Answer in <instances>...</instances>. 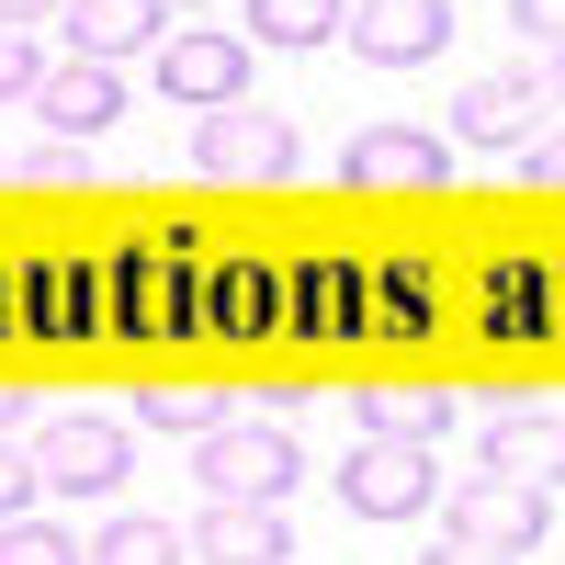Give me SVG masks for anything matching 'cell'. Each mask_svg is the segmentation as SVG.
Masks as SVG:
<instances>
[{"label": "cell", "mask_w": 565, "mask_h": 565, "mask_svg": "<svg viewBox=\"0 0 565 565\" xmlns=\"http://www.w3.org/2000/svg\"><path fill=\"white\" fill-rule=\"evenodd\" d=\"M521 181H532V193H554V181H565V136H554V114L521 136Z\"/></svg>", "instance_id": "cell-22"}, {"label": "cell", "mask_w": 565, "mask_h": 565, "mask_svg": "<svg viewBox=\"0 0 565 565\" xmlns=\"http://www.w3.org/2000/svg\"><path fill=\"white\" fill-rule=\"evenodd\" d=\"M23 103L57 125V136H103L114 114H125V79L103 68V57H57V68H34V90Z\"/></svg>", "instance_id": "cell-11"}, {"label": "cell", "mask_w": 565, "mask_h": 565, "mask_svg": "<svg viewBox=\"0 0 565 565\" xmlns=\"http://www.w3.org/2000/svg\"><path fill=\"white\" fill-rule=\"evenodd\" d=\"M340 34H351V57H373V68H430L452 45V12H441V0H351Z\"/></svg>", "instance_id": "cell-6"}, {"label": "cell", "mask_w": 565, "mask_h": 565, "mask_svg": "<svg viewBox=\"0 0 565 565\" xmlns=\"http://www.w3.org/2000/svg\"><path fill=\"white\" fill-rule=\"evenodd\" d=\"M125 476H136V463H125V418L68 407V418H45V430H34V487H57V498H114Z\"/></svg>", "instance_id": "cell-3"}, {"label": "cell", "mask_w": 565, "mask_h": 565, "mask_svg": "<svg viewBox=\"0 0 565 565\" xmlns=\"http://www.w3.org/2000/svg\"><path fill=\"white\" fill-rule=\"evenodd\" d=\"M193 565H295V532H282L271 498H204V521L181 532Z\"/></svg>", "instance_id": "cell-9"}, {"label": "cell", "mask_w": 565, "mask_h": 565, "mask_svg": "<svg viewBox=\"0 0 565 565\" xmlns=\"http://www.w3.org/2000/svg\"><path fill=\"white\" fill-rule=\"evenodd\" d=\"M340 181L351 193H441V136L430 125H362L340 148Z\"/></svg>", "instance_id": "cell-8"}, {"label": "cell", "mask_w": 565, "mask_h": 565, "mask_svg": "<svg viewBox=\"0 0 565 565\" xmlns=\"http://www.w3.org/2000/svg\"><path fill=\"white\" fill-rule=\"evenodd\" d=\"M34 23H0V103H23V90H34Z\"/></svg>", "instance_id": "cell-20"}, {"label": "cell", "mask_w": 565, "mask_h": 565, "mask_svg": "<svg viewBox=\"0 0 565 565\" xmlns=\"http://www.w3.org/2000/svg\"><path fill=\"white\" fill-rule=\"evenodd\" d=\"M159 12H170V0H68L57 23H68V57H103V68H114V57H136V45L170 34Z\"/></svg>", "instance_id": "cell-13"}, {"label": "cell", "mask_w": 565, "mask_h": 565, "mask_svg": "<svg viewBox=\"0 0 565 565\" xmlns=\"http://www.w3.org/2000/svg\"><path fill=\"white\" fill-rule=\"evenodd\" d=\"M193 476H204V498H271L282 509L306 463H295V441H282V418H215Z\"/></svg>", "instance_id": "cell-1"}, {"label": "cell", "mask_w": 565, "mask_h": 565, "mask_svg": "<svg viewBox=\"0 0 565 565\" xmlns=\"http://www.w3.org/2000/svg\"><path fill=\"white\" fill-rule=\"evenodd\" d=\"M362 418H373V441H441V385H373Z\"/></svg>", "instance_id": "cell-14"}, {"label": "cell", "mask_w": 565, "mask_h": 565, "mask_svg": "<svg viewBox=\"0 0 565 565\" xmlns=\"http://www.w3.org/2000/svg\"><path fill=\"white\" fill-rule=\"evenodd\" d=\"M12 170L45 181V193H90V148H79V136H45V148H23Z\"/></svg>", "instance_id": "cell-18"}, {"label": "cell", "mask_w": 565, "mask_h": 565, "mask_svg": "<svg viewBox=\"0 0 565 565\" xmlns=\"http://www.w3.org/2000/svg\"><path fill=\"white\" fill-rule=\"evenodd\" d=\"M45 12H57V0H0V23H45Z\"/></svg>", "instance_id": "cell-25"}, {"label": "cell", "mask_w": 565, "mask_h": 565, "mask_svg": "<svg viewBox=\"0 0 565 565\" xmlns=\"http://www.w3.org/2000/svg\"><path fill=\"white\" fill-rule=\"evenodd\" d=\"M452 532L463 543H498V554H532V543H554V487H521V476H463L452 487Z\"/></svg>", "instance_id": "cell-5"}, {"label": "cell", "mask_w": 565, "mask_h": 565, "mask_svg": "<svg viewBox=\"0 0 565 565\" xmlns=\"http://www.w3.org/2000/svg\"><path fill=\"white\" fill-rule=\"evenodd\" d=\"M340 12H351V0H249L260 45H328V34H340Z\"/></svg>", "instance_id": "cell-16"}, {"label": "cell", "mask_w": 565, "mask_h": 565, "mask_svg": "<svg viewBox=\"0 0 565 565\" xmlns=\"http://www.w3.org/2000/svg\"><path fill=\"white\" fill-rule=\"evenodd\" d=\"M79 565H193V554H181V532H170V521H114Z\"/></svg>", "instance_id": "cell-17"}, {"label": "cell", "mask_w": 565, "mask_h": 565, "mask_svg": "<svg viewBox=\"0 0 565 565\" xmlns=\"http://www.w3.org/2000/svg\"><path fill=\"white\" fill-rule=\"evenodd\" d=\"M430 487H441L430 441H362V452L340 463V509H351V521H418Z\"/></svg>", "instance_id": "cell-4"}, {"label": "cell", "mask_w": 565, "mask_h": 565, "mask_svg": "<svg viewBox=\"0 0 565 565\" xmlns=\"http://www.w3.org/2000/svg\"><path fill=\"white\" fill-rule=\"evenodd\" d=\"M148 57H159V90H170V103H193V114L249 103V45H238V34H159Z\"/></svg>", "instance_id": "cell-7"}, {"label": "cell", "mask_w": 565, "mask_h": 565, "mask_svg": "<svg viewBox=\"0 0 565 565\" xmlns=\"http://www.w3.org/2000/svg\"><path fill=\"white\" fill-rule=\"evenodd\" d=\"M509 34H521L532 57H554L565 45V0H509Z\"/></svg>", "instance_id": "cell-21"}, {"label": "cell", "mask_w": 565, "mask_h": 565, "mask_svg": "<svg viewBox=\"0 0 565 565\" xmlns=\"http://www.w3.org/2000/svg\"><path fill=\"white\" fill-rule=\"evenodd\" d=\"M136 418H148V430H215V418H226V396L215 385H170V373H159V385H136Z\"/></svg>", "instance_id": "cell-15"}, {"label": "cell", "mask_w": 565, "mask_h": 565, "mask_svg": "<svg viewBox=\"0 0 565 565\" xmlns=\"http://www.w3.org/2000/svg\"><path fill=\"white\" fill-rule=\"evenodd\" d=\"M554 463H565V430H554V385H532V396H498V407H487V476L554 487Z\"/></svg>", "instance_id": "cell-10"}, {"label": "cell", "mask_w": 565, "mask_h": 565, "mask_svg": "<svg viewBox=\"0 0 565 565\" xmlns=\"http://www.w3.org/2000/svg\"><path fill=\"white\" fill-rule=\"evenodd\" d=\"M23 509H34V452L0 441V521H23Z\"/></svg>", "instance_id": "cell-23"}, {"label": "cell", "mask_w": 565, "mask_h": 565, "mask_svg": "<svg viewBox=\"0 0 565 565\" xmlns=\"http://www.w3.org/2000/svg\"><path fill=\"white\" fill-rule=\"evenodd\" d=\"M193 170L204 181H282L295 170V125L271 103H215V114H193Z\"/></svg>", "instance_id": "cell-2"}, {"label": "cell", "mask_w": 565, "mask_h": 565, "mask_svg": "<svg viewBox=\"0 0 565 565\" xmlns=\"http://www.w3.org/2000/svg\"><path fill=\"white\" fill-rule=\"evenodd\" d=\"M543 114H554V79H476L452 103V136H463V148H521Z\"/></svg>", "instance_id": "cell-12"}, {"label": "cell", "mask_w": 565, "mask_h": 565, "mask_svg": "<svg viewBox=\"0 0 565 565\" xmlns=\"http://www.w3.org/2000/svg\"><path fill=\"white\" fill-rule=\"evenodd\" d=\"M418 565H521V554H498V543H463V532H452L441 554H418Z\"/></svg>", "instance_id": "cell-24"}, {"label": "cell", "mask_w": 565, "mask_h": 565, "mask_svg": "<svg viewBox=\"0 0 565 565\" xmlns=\"http://www.w3.org/2000/svg\"><path fill=\"white\" fill-rule=\"evenodd\" d=\"M181 12H193V0H181Z\"/></svg>", "instance_id": "cell-27"}, {"label": "cell", "mask_w": 565, "mask_h": 565, "mask_svg": "<svg viewBox=\"0 0 565 565\" xmlns=\"http://www.w3.org/2000/svg\"><path fill=\"white\" fill-rule=\"evenodd\" d=\"M23 430V385H0V441H12Z\"/></svg>", "instance_id": "cell-26"}, {"label": "cell", "mask_w": 565, "mask_h": 565, "mask_svg": "<svg viewBox=\"0 0 565 565\" xmlns=\"http://www.w3.org/2000/svg\"><path fill=\"white\" fill-rule=\"evenodd\" d=\"M0 565H79V543H68L57 521H34V509H23V521H0Z\"/></svg>", "instance_id": "cell-19"}]
</instances>
